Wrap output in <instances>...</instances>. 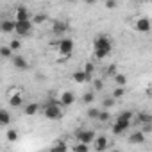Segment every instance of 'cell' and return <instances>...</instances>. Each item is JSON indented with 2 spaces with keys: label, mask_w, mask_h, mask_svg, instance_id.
I'll list each match as a JSON object with an SVG mask.
<instances>
[{
  "label": "cell",
  "mask_w": 152,
  "mask_h": 152,
  "mask_svg": "<svg viewBox=\"0 0 152 152\" xmlns=\"http://www.w3.org/2000/svg\"><path fill=\"white\" fill-rule=\"evenodd\" d=\"M84 72L90 75V77H93V72H95V64L91 63V61H88L86 64H84Z\"/></svg>",
  "instance_id": "obj_27"
},
{
  "label": "cell",
  "mask_w": 152,
  "mask_h": 152,
  "mask_svg": "<svg viewBox=\"0 0 152 152\" xmlns=\"http://www.w3.org/2000/svg\"><path fill=\"white\" fill-rule=\"evenodd\" d=\"M95 100V91H86L84 95H83V102L84 104H91Z\"/></svg>",
  "instance_id": "obj_23"
},
{
  "label": "cell",
  "mask_w": 152,
  "mask_h": 152,
  "mask_svg": "<svg viewBox=\"0 0 152 152\" xmlns=\"http://www.w3.org/2000/svg\"><path fill=\"white\" fill-rule=\"evenodd\" d=\"M11 122V115L4 109H0V125H7Z\"/></svg>",
  "instance_id": "obj_21"
},
{
  "label": "cell",
  "mask_w": 152,
  "mask_h": 152,
  "mask_svg": "<svg viewBox=\"0 0 152 152\" xmlns=\"http://www.w3.org/2000/svg\"><path fill=\"white\" fill-rule=\"evenodd\" d=\"M136 122H138V124H141V125H145V124H150V122H152V116H150L148 113H138Z\"/></svg>",
  "instance_id": "obj_18"
},
{
  "label": "cell",
  "mask_w": 152,
  "mask_h": 152,
  "mask_svg": "<svg viewBox=\"0 0 152 152\" xmlns=\"http://www.w3.org/2000/svg\"><path fill=\"white\" fill-rule=\"evenodd\" d=\"M0 31L6 32V34L15 32V20H2L0 22Z\"/></svg>",
  "instance_id": "obj_14"
},
{
  "label": "cell",
  "mask_w": 152,
  "mask_h": 152,
  "mask_svg": "<svg viewBox=\"0 0 152 152\" xmlns=\"http://www.w3.org/2000/svg\"><path fill=\"white\" fill-rule=\"evenodd\" d=\"M93 145H95V150L102 152V150L109 148V140H107V136H95Z\"/></svg>",
  "instance_id": "obj_10"
},
{
  "label": "cell",
  "mask_w": 152,
  "mask_h": 152,
  "mask_svg": "<svg viewBox=\"0 0 152 152\" xmlns=\"http://www.w3.org/2000/svg\"><path fill=\"white\" fill-rule=\"evenodd\" d=\"M0 57H13V50L7 47H0Z\"/></svg>",
  "instance_id": "obj_25"
},
{
  "label": "cell",
  "mask_w": 152,
  "mask_h": 152,
  "mask_svg": "<svg viewBox=\"0 0 152 152\" xmlns=\"http://www.w3.org/2000/svg\"><path fill=\"white\" fill-rule=\"evenodd\" d=\"M102 88H104V83H102L100 79H95V81H93V90H95V91H100Z\"/></svg>",
  "instance_id": "obj_34"
},
{
  "label": "cell",
  "mask_w": 152,
  "mask_h": 152,
  "mask_svg": "<svg viewBox=\"0 0 152 152\" xmlns=\"http://www.w3.org/2000/svg\"><path fill=\"white\" fill-rule=\"evenodd\" d=\"M66 31H68V23H66V22H61V20L52 22V34H56V36H64Z\"/></svg>",
  "instance_id": "obj_7"
},
{
  "label": "cell",
  "mask_w": 152,
  "mask_h": 152,
  "mask_svg": "<svg viewBox=\"0 0 152 152\" xmlns=\"http://www.w3.org/2000/svg\"><path fill=\"white\" fill-rule=\"evenodd\" d=\"M75 102V95H73V91H63L61 93V97H59V104L63 106V107H68V106H72Z\"/></svg>",
  "instance_id": "obj_9"
},
{
  "label": "cell",
  "mask_w": 152,
  "mask_h": 152,
  "mask_svg": "<svg viewBox=\"0 0 152 152\" xmlns=\"http://www.w3.org/2000/svg\"><path fill=\"white\" fill-rule=\"evenodd\" d=\"M129 125H132V113H131V111H125V113H122V115L116 118V122L111 125V132H113L115 136H122V134L129 129Z\"/></svg>",
  "instance_id": "obj_2"
},
{
  "label": "cell",
  "mask_w": 152,
  "mask_h": 152,
  "mask_svg": "<svg viewBox=\"0 0 152 152\" xmlns=\"http://www.w3.org/2000/svg\"><path fill=\"white\" fill-rule=\"evenodd\" d=\"M7 100H9V106H11V107H20V106L23 104V95H22L20 91L9 93V95H7Z\"/></svg>",
  "instance_id": "obj_11"
},
{
  "label": "cell",
  "mask_w": 152,
  "mask_h": 152,
  "mask_svg": "<svg viewBox=\"0 0 152 152\" xmlns=\"http://www.w3.org/2000/svg\"><path fill=\"white\" fill-rule=\"evenodd\" d=\"M38 111H39V106H38L36 102H31V104H27V106H25V109H23V113H25L27 116H34Z\"/></svg>",
  "instance_id": "obj_17"
},
{
  "label": "cell",
  "mask_w": 152,
  "mask_h": 152,
  "mask_svg": "<svg viewBox=\"0 0 152 152\" xmlns=\"http://www.w3.org/2000/svg\"><path fill=\"white\" fill-rule=\"evenodd\" d=\"M99 113H100V109H97V107H90V109H88V118H91V120H97Z\"/></svg>",
  "instance_id": "obj_30"
},
{
  "label": "cell",
  "mask_w": 152,
  "mask_h": 152,
  "mask_svg": "<svg viewBox=\"0 0 152 152\" xmlns=\"http://www.w3.org/2000/svg\"><path fill=\"white\" fill-rule=\"evenodd\" d=\"M84 2H86V4H90V6H91V4H95V2H97V0H84Z\"/></svg>",
  "instance_id": "obj_36"
},
{
  "label": "cell",
  "mask_w": 152,
  "mask_h": 152,
  "mask_svg": "<svg viewBox=\"0 0 152 152\" xmlns=\"http://www.w3.org/2000/svg\"><path fill=\"white\" fill-rule=\"evenodd\" d=\"M66 2H75V0H66Z\"/></svg>",
  "instance_id": "obj_37"
},
{
  "label": "cell",
  "mask_w": 152,
  "mask_h": 152,
  "mask_svg": "<svg viewBox=\"0 0 152 152\" xmlns=\"http://www.w3.org/2000/svg\"><path fill=\"white\" fill-rule=\"evenodd\" d=\"M111 48H113V43H111L109 36L100 34V36H97V38L93 39V54H95L97 59H104V57H107L109 52H111Z\"/></svg>",
  "instance_id": "obj_1"
},
{
  "label": "cell",
  "mask_w": 152,
  "mask_h": 152,
  "mask_svg": "<svg viewBox=\"0 0 152 152\" xmlns=\"http://www.w3.org/2000/svg\"><path fill=\"white\" fill-rule=\"evenodd\" d=\"M32 22L31 20H20V22H16L15 20V32L20 36V38H25V36H29L31 32H32Z\"/></svg>",
  "instance_id": "obj_4"
},
{
  "label": "cell",
  "mask_w": 152,
  "mask_h": 152,
  "mask_svg": "<svg viewBox=\"0 0 152 152\" xmlns=\"http://www.w3.org/2000/svg\"><path fill=\"white\" fill-rule=\"evenodd\" d=\"M15 20L20 22V20H29V11L25 7H16L15 11Z\"/></svg>",
  "instance_id": "obj_16"
},
{
  "label": "cell",
  "mask_w": 152,
  "mask_h": 152,
  "mask_svg": "<svg viewBox=\"0 0 152 152\" xmlns=\"http://www.w3.org/2000/svg\"><path fill=\"white\" fill-rule=\"evenodd\" d=\"M43 115L48 118V120H59L63 116V106L57 104V102H48L43 109Z\"/></svg>",
  "instance_id": "obj_3"
},
{
  "label": "cell",
  "mask_w": 152,
  "mask_h": 152,
  "mask_svg": "<svg viewBox=\"0 0 152 152\" xmlns=\"http://www.w3.org/2000/svg\"><path fill=\"white\" fill-rule=\"evenodd\" d=\"M6 136H7V140H9V141H16V140H18V131H15V129H9Z\"/></svg>",
  "instance_id": "obj_31"
},
{
  "label": "cell",
  "mask_w": 152,
  "mask_h": 152,
  "mask_svg": "<svg viewBox=\"0 0 152 152\" xmlns=\"http://www.w3.org/2000/svg\"><path fill=\"white\" fill-rule=\"evenodd\" d=\"M124 95H125V90H124V86H118V88L113 91V99H116V100H118V99H122Z\"/></svg>",
  "instance_id": "obj_29"
},
{
  "label": "cell",
  "mask_w": 152,
  "mask_h": 152,
  "mask_svg": "<svg viewBox=\"0 0 152 152\" xmlns=\"http://www.w3.org/2000/svg\"><path fill=\"white\" fill-rule=\"evenodd\" d=\"M52 148H59V150H66V148H68V145H66L64 141H54V143H52Z\"/></svg>",
  "instance_id": "obj_32"
},
{
  "label": "cell",
  "mask_w": 152,
  "mask_h": 152,
  "mask_svg": "<svg viewBox=\"0 0 152 152\" xmlns=\"http://www.w3.org/2000/svg\"><path fill=\"white\" fill-rule=\"evenodd\" d=\"M47 20H48V16H47V15H36V16H34V20H32V23L41 25V23H45Z\"/></svg>",
  "instance_id": "obj_28"
},
{
  "label": "cell",
  "mask_w": 152,
  "mask_h": 152,
  "mask_svg": "<svg viewBox=\"0 0 152 152\" xmlns=\"http://www.w3.org/2000/svg\"><path fill=\"white\" fill-rule=\"evenodd\" d=\"M116 73V64H109L106 68V75H109V77H113V75Z\"/></svg>",
  "instance_id": "obj_33"
},
{
  "label": "cell",
  "mask_w": 152,
  "mask_h": 152,
  "mask_svg": "<svg viewBox=\"0 0 152 152\" xmlns=\"http://www.w3.org/2000/svg\"><path fill=\"white\" fill-rule=\"evenodd\" d=\"M109 118H111L109 109H100V113H99L97 120H99V122H102V124H106V122H109Z\"/></svg>",
  "instance_id": "obj_20"
},
{
  "label": "cell",
  "mask_w": 152,
  "mask_h": 152,
  "mask_svg": "<svg viewBox=\"0 0 152 152\" xmlns=\"http://www.w3.org/2000/svg\"><path fill=\"white\" fill-rule=\"evenodd\" d=\"M75 138H77V141H83V143H93L95 140V131H90V129H79L77 132H75Z\"/></svg>",
  "instance_id": "obj_6"
},
{
  "label": "cell",
  "mask_w": 152,
  "mask_h": 152,
  "mask_svg": "<svg viewBox=\"0 0 152 152\" xmlns=\"http://www.w3.org/2000/svg\"><path fill=\"white\" fill-rule=\"evenodd\" d=\"M113 79H115V83H116L118 86H125V84H127V75H125V73H115Z\"/></svg>",
  "instance_id": "obj_19"
},
{
  "label": "cell",
  "mask_w": 152,
  "mask_h": 152,
  "mask_svg": "<svg viewBox=\"0 0 152 152\" xmlns=\"http://www.w3.org/2000/svg\"><path fill=\"white\" fill-rule=\"evenodd\" d=\"M115 104H116V99L107 97V99H104V100H102V109H109V107H113Z\"/></svg>",
  "instance_id": "obj_22"
},
{
  "label": "cell",
  "mask_w": 152,
  "mask_h": 152,
  "mask_svg": "<svg viewBox=\"0 0 152 152\" xmlns=\"http://www.w3.org/2000/svg\"><path fill=\"white\" fill-rule=\"evenodd\" d=\"M134 29H136L138 32H148V31H150V20L145 18V16L138 18V20L134 22Z\"/></svg>",
  "instance_id": "obj_8"
},
{
  "label": "cell",
  "mask_w": 152,
  "mask_h": 152,
  "mask_svg": "<svg viewBox=\"0 0 152 152\" xmlns=\"http://www.w3.org/2000/svg\"><path fill=\"white\" fill-rule=\"evenodd\" d=\"M9 48H11L13 52H18V50L22 48V43H20V39H11V41H9Z\"/></svg>",
  "instance_id": "obj_26"
},
{
  "label": "cell",
  "mask_w": 152,
  "mask_h": 152,
  "mask_svg": "<svg viewBox=\"0 0 152 152\" xmlns=\"http://www.w3.org/2000/svg\"><path fill=\"white\" fill-rule=\"evenodd\" d=\"M106 7L113 11V9H116V7H118V2H116V0H106Z\"/></svg>",
  "instance_id": "obj_35"
},
{
  "label": "cell",
  "mask_w": 152,
  "mask_h": 152,
  "mask_svg": "<svg viewBox=\"0 0 152 152\" xmlns=\"http://www.w3.org/2000/svg\"><path fill=\"white\" fill-rule=\"evenodd\" d=\"M72 79L75 81V83H79V84H83V83H88V81H91L93 77H90V75L84 72V70H79V72H75L73 75H72Z\"/></svg>",
  "instance_id": "obj_13"
},
{
  "label": "cell",
  "mask_w": 152,
  "mask_h": 152,
  "mask_svg": "<svg viewBox=\"0 0 152 152\" xmlns=\"http://www.w3.org/2000/svg\"><path fill=\"white\" fill-rule=\"evenodd\" d=\"M57 50H59V54H61V56L70 57V56H72V52H73V41H72L70 38H63V39L57 43Z\"/></svg>",
  "instance_id": "obj_5"
},
{
  "label": "cell",
  "mask_w": 152,
  "mask_h": 152,
  "mask_svg": "<svg viewBox=\"0 0 152 152\" xmlns=\"http://www.w3.org/2000/svg\"><path fill=\"white\" fill-rule=\"evenodd\" d=\"M13 66L16 70H27L29 68V61L23 56H13Z\"/></svg>",
  "instance_id": "obj_12"
},
{
  "label": "cell",
  "mask_w": 152,
  "mask_h": 152,
  "mask_svg": "<svg viewBox=\"0 0 152 152\" xmlns=\"http://www.w3.org/2000/svg\"><path fill=\"white\" fill-rule=\"evenodd\" d=\"M73 150H75V152H88V150H90V145H88V143H83V141H79L77 145L73 147Z\"/></svg>",
  "instance_id": "obj_24"
},
{
  "label": "cell",
  "mask_w": 152,
  "mask_h": 152,
  "mask_svg": "<svg viewBox=\"0 0 152 152\" xmlns=\"http://www.w3.org/2000/svg\"><path fill=\"white\" fill-rule=\"evenodd\" d=\"M143 141H145V132H143V131H136V132H132V134L129 136V143H132V145L143 143Z\"/></svg>",
  "instance_id": "obj_15"
}]
</instances>
